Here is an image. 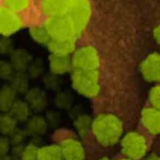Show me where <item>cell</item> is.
<instances>
[{"label": "cell", "instance_id": "cell-1", "mask_svg": "<svg viewBox=\"0 0 160 160\" xmlns=\"http://www.w3.org/2000/svg\"><path fill=\"white\" fill-rule=\"evenodd\" d=\"M91 132L99 144L111 147L122 139L123 123L114 114L101 113L93 118Z\"/></svg>", "mask_w": 160, "mask_h": 160}, {"label": "cell", "instance_id": "cell-2", "mask_svg": "<svg viewBox=\"0 0 160 160\" xmlns=\"http://www.w3.org/2000/svg\"><path fill=\"white\" fill-rule=\"evenodd\" d=\"M72 88L86 98H96L101 91L100 72L97 70H73L71 75Z\"/></svg>", "mask_w": 160, "mask_h": 160}, {"label": "cell", "instance_id": "cell-3", "mask_svg": "<svg viewBox=\"0 0 160 160\" xmlns=\"http://www.w3.org/2000/svg\"><path fill=\"white\" fill-rule=\"evenodd\" d=\"M121 151L132 160H140L147 153V140L142 134L138 132H128L120 142Z\"/></svg>", "mask_w": 160, "mask_h": 160}, {"label": "cell", "instance_id": "cell-4", "mask_svg": "<svg viewBox=\"0 0 160 160\" xmlns=\"http://www.w3.org/2000/svg\"><path fill=\"white\" fill-rule=\"evenodd\" d=\"M44 25L52 38H76L78 36L68 13L47 16Z\"/></svg>", "mask_w": 160, "mask_h": 160}, {"label": "cell", "instance_id": "cell-5", "mask_svg": "<svg viewBox=\"0 0 160 160\" xmlns=\"http://www.w3.org/2000/svg\"><path fill=\"white\" fill-rule=\"evenodd\" d=\"M67 13L72 21L77 35H80L91 19L92 6L90 0H72Z\"/></svg>", "mask_w": 160, "mask_h": 160}, {"label": "cell", "instance_id": "cell-6", "mask_svg": "<svg viewBox=\"0 0 160 160\" xmlns=\"http://www.w3.org/2000/svg\"><path fill=\"white\" fill-rule=\"evenodd\" d=\"M73 70H97L100 66V55L96 47L86 45L71 55Z\"/></svg>", "mask_w": 160, "mask_h": 160}, {"label": "cell", "instance_id": "cell-7", "mask_svg": "<svg viewBox=\"0 0 160 160\" xmlns=\"http://www.w3.org/2000/svg\"><path fill=\"white\" fill-rule=\"evenodd\" d=\"M23 19L19 12L3 6L0 10V32L3 36H11L23 28Z\"/></svg>", "mask_w": 160, "mask_h": 160}, {"label": "cell", "instance_id": "cell-8", "mask_svg": "<svg viewBox=\"0 0 160 160\" xmlns=\"http://www.w3.org/2000/svg\"><path fill=\"white\" fill-rule=\"evenodd\" d=\"M139 71L147 82L160 83V53L149 54L140 62Z\"/></svg>", "mask_w": 160, "mask_h": 160}, {"label": "cell", "instance_id": "cell-9", "mask_svg": "<svg viewBox=\"0 0 160 160\" xmlns=\"http://www.w3.org/2000/svg\"><path fill=\"white\" fill-rule=\"evenodd\" d=\"M64 160H85L86 151L81 142L76 138H67L60 142Z\"/></svg>", "mask_w": 160, "mask_h": 160}, {"label": "cell", "instance_id": "cell-10", "mask_svg": "<svg viewBox=\"0 0 160 160\" xmlns=\"http://www.w3.org/2000/svg\"><path fill=\"white\" fill-rule=\"evenodd\" d=\"M142 123L148 133L152 135L160 134V109L155 107H147L142 111Z\"/></svg>", "mask_w": 160, "mask_h": 160}, {"label": "cell", "instance_id": "cell-11", "mask_svg": "<svg viewBox=\"0 0 160 160\" xmlns=\"http://www.w3.org/2000/svg\"><path fill=\"white\" fill-rule=\"evenodd\" d=\"M47 48L51 54L70 56L77 49L76 38H52Z\"/></svg>", "mask_w": 160, "mask_h": 160}, {"label": "cell", "instance_id": "cell-12", "mask_svg": "<svg viewBox=\"0 0 160 160\" xmlns=\"http://www.w3.org/2000/svg\"><path fill=\"white\" fill-rule=\"evenodd\" d=\"M24 100L30 104L31 109L35 112H42L48 105V96L46 91L41 88H31L24 96Z\"/></svg>", "mask_w": 160, "mask_h": 160}, {"label": "cell", "instance_id": "cell-13", "mask_svg": "<svg viewBox=\"0 0 160 160\" xmlns=\"http://www.w3.org/2000/svg\"><path fill=\"white\" fill-rule=\"evenodd\" d=\"M48 68L49 71L58 76L66 75V73L70 72L71 70H73L71 57L70 56L51 54L48 58Z\"/></svg>", "mask_w": 160, "mask_h": 160}, {"label": "cell", "instance_id": "cell-14", "mask_svg": "<svg viewBox=\"0 0 160 160\" xmlns=\"http://www.w3.org/2000/svg\"><path fill=\"white\" fill-rule=\"evenodd\" d=\"M48 123L46 118L42 115H33L25 123V131L29 136H43L47 132Z\"/></svg>", "mask_w": 160, "mask_h": 160}, {"label": "cell", "instance_id": "cell-15", "mask_svg": "<svg viewBox=\"0 0 160 160\" xmlns=\"http://www.w3.org/2000/svg\"><path fill=\"white\" fill-rule=\"evenodd\" d=\"M72 0H42V11L47 16L65 14L68 12Z\"/></svg>", "mask_w": 160, "mask_h": 160}, {"label": "cell", "instance_id": "cell-16", "mask_svg": "<svg viewBox=\"0 0 160 160\" xmlns=\"http://www.w3.org/2000/svg\"><path fill=\"white\" fill-rule=\"evenodd\" d=\"M10 62L13 65L16 71H27L30 62H32L31 54L24 48L14 49L10 55Z\"/></svg>", "mask_w": 160, "mask_h": 160}, {"label": "cell", "instance_id": "cell-17", "mask_svg": "<svg viewBox=\"0 0 160 160\" xmlns=\"http://www.w3.org/2000/svg\"><path fill=\"white\" fill-rule=\"evenodd\" d=\"M18 100V93L11 87V85L2 86L0 90V110L2 113L10 112L11 108Z\"/></svg>", "mask_w": 160, "mask_h": 160}, {"label": "cell", "instance_id": "cell-18", "mask_svg": "<svg viewBox=\"0 0 160 160\" xmlns=\"http://www.w3.org/2000/svg\"><path fill=\"white\" fill-rule=\"evenodd\" d=\"M33 110L25 100H17L13 107L11 108L9 113L18 121V123H27L28 120L31 118V113Z\"/></svg>", "mask_w": 160, "mask_h": 160}, {"label": "cell", "instance_id": "cell-19", "mask_svg": "<svg viewBox=\"0 0 160 160\" xmlns=\"http://www.w3.org/2000/svg\"><path fill=\"white\" fill-rule=\"evenodd\" d=\"M30 76L27 71H17L12 79L10 80V85L20 96H25L30 88Z\"/></svg>", "mask_w": 160, "mask_h": 160}, {"label": "cell", "instance_id": "cell-20", "mask_svg": "<svg viewBox=\"0 0 160 160\" xmlns=\"http://www.w3.org/2000/svg\"><path fill=\"white\" fill-rule=\"evenodd\" d=\"M29 33H30V36H31L32 40L40 45H45V46H47L48 43L51 42V40H52L51 34H49V32L47 31L46 27H45L44 24L43 25H40V24L32 25L29 30Z\"/></svg>", "mask_w": 160, "mask_h": 160}, {"label": "cell", "instance_id": "cell-21", "mask_svg": "<svg viewBox=\"0 0 160 160\" xmlns=\"http://www.w3.org/2000/svg\"><path fill=\"white\" fill-rule=\"evenodd\" d=\"M38 160H64L60 145H45L40 147Z\"/></svg>", "mask_w": 160, "mask_h": 160}, {"label": "cell", "instance_id": "cell-22", "mask_svg": "<svg viewBox=\"0 0 160 160\" xmlns=\"http://www.w3.org/2000/svg\"><path fill=\"white\" fill-rule=\"evenodd\" d=\"M92 123L93 120L88 114H80L75 120V127L77 129L78 134L82 138H86L88 136L90 131H92Z\"/></svg>", "mask_w": 160, "mask_h": 160}, {"label": "cell", "instance_id": "cell-23", "mask_svg": "<svg viewBox=\"0 0 160 160\" xmlns=\"http://www.w3.org/2000/svg\"><path fill=\"white\" fill-rule=\"evenodd\" d=\"M17 124H18V121L9 112L2 113L0 116V131L2 135L9 136L17 128Z\"/></svg>", "mask_w": 160, "mask_h": 160}, {"label": "cell", "instance_id": "cell-24", "mask_svg": "<svg viewBox=\"0 0 160 160\" xmlns=\"http://www.w3.org/2000/svg\"><path fill=\"white\" fill-rule=\"evenodd\" d=\"M44 62L40 58H36V59H32V62H30L27 72L31 79H35V78H38L44 75Z\"/></svg>", "mask_w": 160, "mask_h": 160}, {"label": "cell", "instance_id": "cell-25", "mask_svg": "<svg viewBox=\"0 0 160 160\" xmlns=\"http://www.w3.org/2000/svg\"><path fill=\"white\" fill-rule=\"evenodd\" d=\"M71 103H72V97L68 91H58L55 96V104L59 109H69L71 107Z\"/></svg>", "mask_w": 160, "mask_h": 160}, {"label": "cell", "instance_id": "cell-26", "mask_svg": "<svg viewBox=\"0 0 160 160\" xmlns=\"http://www.w3.org/2000/svg\"><path fill=\"white\" fill-rule=\"evenodd\" d=\"M59 77L60 76H58V75H56V73H53L52 71H49L48 73H45V75L42 76V81L47 89L56 90V89L59 88L60 82H62Z\"/></svg>", "mask_w": 160, "mask_h": 160}, {"label": "cell", "instance_id": "cell-27", "mask_svg": "<svg viewBox=\"0 0 160 160\" xmlns=\"http://www.w3.org/2000/svg\"><path fill=\"white\" fill-rule=\"evenodd\" d=\"M16 72V69H14L13 65L11 64L10 60L9 62L8 60H2L0 62V77L2 80L10 81Z\"/></svg>", "mask_w": 160, "mask_h": 160}, {"label": "cell", "instance_id": "cell-28", "mask_svg": "<svg viewBox=\"0 0 160 160\" xmlns=\"http://www.w3.org/2000/svg\"><path fill=\"white\" fill-rule=\"evenodd\" d=\"M38 151H40V146L29 142L27 146H24L21 160H38Z\"/></svg>", "mask_w": 160, "mask_h": 160}, {"label": "cell", "instance_id": "cell-29", "mask_svg": "<svg viewBox=\"0 0 160 160\" xmlns=\"http://www.w3.org/2000/svg\"><path fill=\"white\" fill-rule=\"evenodd\" d=\"M28 133L25 131V128H20V127H17L11 134H10L8 137H9L10 142H11L12 146H16V145H23L24 140L28 137Z\"/></svg>", "mask_w": 160, "mask_h": 160}, {"label": "cell", "instance_id": "cell-30", "mask_svg": "<svg viewBox=\"0 0 160 160\" xmlns=\"http://www.w3.org/2000/svg\"><path fill=\"white\" fill-rule=\"evenodd\" d=\"M31 0H5V7L17 12L25 10L30 6Z\"/></svg>", "mask_w": 160, "mask_h": 160}, {"label": "cell", "instance_id": "cell-31", "mask_svg": "<svg viewBox=\"0 0 160 160\" xmlns=\"http://www.w3.org/2000/svg\"><path fill=\"white\" fill-rule=\"evenodd\" d=\"M14 51L13 42L11 41L10 36H3L0 41V52L2 55H11V53Z\"/></svg>", "mask_w": 160, "mask_h": 160}, {"label": "cell", "instance_id": "cell-32", "mask_svg": "<svg viewBox=\"0 0 160 160\" xmlns=\"http://www.w3.org/2000/svg\"><path fill=\"white\" fill-rule=\"evenodd\" d=\"M149 102L152 107L160 109V85L152 87L149 91Z\"/></svg>", "mask_w": 160, "mask_h": 160}, {"label": "cell", "instance_id": "cell-33", "mask_svg": "<svg viewBox=\"0 0 160 160\" xmlns=\"http://www.w3.org/2000/svg\"><path fill=\"white\" fill-rule=\"evenodd\" d=\"M12 148V144L10 142L8 136L2 135V137L0 138V155L5 156L10 153V150Z\"/></svg>", "mask_w": 160, "mask_h": 160}, {"label": "cell", "instance_id": "cell-34", "mask_svg": "<svg viewBox=\"0 0 160 160\" xmlns=\"http://www.w3.org/2000/svg\"><path fill=\"white\" fill-rule=\"evenodd\" d=\"M23 149L24 146L23 145H16V146H12L11 150H10V155L12 156L14 160H21V156H22Z\"/></svg>", "mask_w": 160, "mask_h": 160}, {"label": "cell", "instance_id": "cell-35", "mask_svg": "<svg viewBox=\"0 0 160 160\" xmlns=\"http://www.w3.org/2000/svg\"><path fill=\"white\" fill-rule=\"evenodd\" d=\"M46 120H47L48 125H51V126H56V125L59 123V114H58L57 112L52 111V112H49V113H47Z\"/></svg>", "mask_w": 160, "mask_h": 160}, {"label": "cell", "instance_id": "cell-36", "mask_svg": "<svg viewBox=\"0 0 160 160\" xmlns=\"http://www.w3.org/2000/svg\"><path fill=\"white\" fill-rule=\"evenodd\" d=\"M153 38L158 44H160V23L153 29Z\"/></svg>", "mask_w": 160, "mask_h": 160}, {"label": "cell", "instance_id": "cell-37", "mask_svg": "<svg viewBox=\"0 0 160 160\" xmlns=\"http://www.w3.org/2000/svg\"><path fill=\"white\" fill-rule=\"evenodd\" d=\"M144 160H160V156L156 155V153H149L145 157Z\"/></svg>", "mask_w": 160, "mask_h": 160}, {"label": "cell", "instance_id": "cell-38", "mask_svg": "<svg viewBox=\"0 0 160 160\" xmlns=\"http://www.w3.org/2000/svg\"><path fill=\"white\" fill-rule=\"evenodd\" d=\"M1 160H14V159L12 158V156L10 153H8V155L1 156Z\"/></svg>", "mask_w": 160, "mask_h": 160}, {"label": "cell", "instance_id": "cell-39", "mask_svg": "<svg viewBox=\"0 0 160 160\" xmlns=\"http://www.w3.org/2000/svg\"><path fill=\"white\" fill-rule=\"evenodd\" d=\"M99 160H112V159H110V158H108V157H104V158H101V159H99Z\"/></svg>", "mask_w": 160, "mask_h": 160}, {"label": "cell", "instance_id": "cell-40", "mask_svg": "<svg viewBox=\"0 0 160 160\" xmlns=\"http://www.w3.org/2000/svg\"><path fill=\"white\" fill-rule=\"evenodd\" d=\"M121 160H132V159H128V158H124V159H121Z\"/></svg>", "mask_w": 160, "mask_h": 160}]
</instances>
